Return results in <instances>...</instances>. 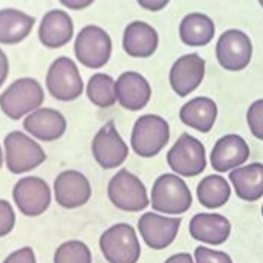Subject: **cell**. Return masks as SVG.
Instances as JSON below:
<instances>
[{
  "mask_svg": "<svg viewBox=\"0 0 263 263\" xmlns=\"http://www.w3.org/2000/svg\"><path fill=\"white\" fill-rule=\"evenodd\" d=\"M192 203V196L186 183L174 174L159 176L151 190L152 208L163 214L185 213Z\"/></svg>",
  "mask_w": 263,
  "mask_h": 263,
  "instance_id": "1",
  "label": "cell"
},
{
  "mask_svg": "<svg viewBox=\"0 0 263 263\" xmlns=\"http://www.w3.org/2000/svg\"><path fill=\"white\" fill-rule=\"evenodd\" d=\"M100 248L109 263H137L141 247L134 227L118 223L103 232Z\"/></svg>",
  "mask_w": 263,
  "mask_h": 263,
  "instance_id": "2",
  "label": "cell"
},
{
  "mask_svg": "<svg viewBox=\"0 0 263 263\" xmlns=\"http://www.w3.org/2000/svg\"><path fill=\"white\" fill-rule=\"evenodd\" d=\"M44 100V91L33 78H20L0 96V107L11 119H18L37 109Z\"/></svg>",
  "mask_w": 263,
  "mask_h": 263,
  "instance_id": "3",
  "label": "cell"
},
{
  "mask_svg": "<svg viewBox=\"0 0 263 263\" xmlns=\"http://www.w3.org/2000/svg\"><path fill=\"white\" fill-rule=\"evenodd\" d=\"M170 140L168 123L160 116L146 114L136 121L130 144L134 151L142 157L156 155Z\"/></svg>",
  "mask_w": 263,
  "mask_h": 263,
  "instance_id": "4",
  "label": "cell"
},
{
  "mask_svg": "<svg viewBox=\"0 0 263 263\" xmlns=\"http://www.w3.org/2000/svg\"><path fill=\"white\" fill-rule=\"evenodd\" d=\"M5 161L13 174H23L40 165L46 155L39 144L22 132L9 133L4 139Z\"/></svg>",
  "mask_w": 263,
  "mask_h": 263,
  "instance_id": "5",
  "label": "cell"
},
{
  "mask_svg": "<svg viewBox=\"0 0 263 263\" xmlns=\"http://www.w3.org/2000/svg\"><path fill=\"white\" fill-rule=\"evenodd\" d=\"M111 202L125 212H140L148 206L149 199L142 181L125 168L119 170L108 184Z\"/></svg>",
  "mask_w": 263,
  "mask_h": 263,
  "instance_id": "6",
  "label": "cell"
},
{
  "mask_svg": "<svg viewBox=\"0 0 263 263\" xmlns=\"http://www.w3.org/2000/svg\"><path fill=\"white\" fill-rule=\"evenodd\" d=\"M166 160L175 173L184 177L199 175L206 165L202 143L187 133L182 134L168 150Z\"/></svg>",
  "mask_w": 263,
  "mask_h": 263,
  "instance_id": "7",
  "label": "cell"
},
{
  "mask_svg": "<svg viewBox=\"0 0 263 263\" xmlns=\"http://www.w3.org/2000/svg\"><path fill=\"white\" fill-rule=\"evenodd\" d=\"M74 50L78 62L87 68L99 69L109 61L112 42L102 28L89 25L78 33Z\"/></svg>",
  "mask_w": 263,
  "mask_h": 263,
  "instance_id": "8",
  "label": "cell"
},
{
  "mask_svg": "<svg viewBox=\"0 0 263 263\" xmlns=\"http://www.w3.org/2000/svg\"><path fill=\"white\" fill-rule=\"evenodd\" d=\"M45 82L49 93L64 102L75 100L83 90V81L77 66L67 57L58 58L50 65Z\"/></svg>",
  "mask_w": 263,
  "mask_h": 263,
  "instance_id": "9",
  "label": "cell"
},
{
  "mask_svg": "<svg viewBox=\"0 0 263 263\" xmlns=\"http://www.w3.org/2000/svg\"><path fill=\"white\" fill-rule=\"evenodd\" d=\"M13 200L22 214L35 217L43 214L51 201V192L47 183L35 176L20 179L12 190Z\"/></svg>",
  "mask_w": 263,
  "mask_h": 263,
  "instance_id": "10",
  "label": "cell"
},
{
  "mask_svg": "<svg viewBox=\"0 0 263 263\" xmlns=\"http://www.w3.org/2000/svg\"><path fill=\"white\" fill-rule=\"evenodd\" d=\"M253 46L246 33L237 29L225 31L218 39L216 55L220 65L229 71L245 69L252 58Z\"/></svg>",
  "mask_w": 263,
  "mask_h": 263,
  "instance_id": "11",
  "label": "cell"
},
{
  "mask_svg": "<svg viewBox=\"0 0 263 263\" xmlns=\"http://www.w3.org/2000/svg\"><path fill=\"white\" fill-rule=\"evenodd\" d=\"M91 151L96 161L103 168L119 166L128 155V148L117 133L114 121H108L92 140Z\"/></svg>",
  "mask_w": 263,
  "mask_h": 263,
  "instance_id": "12",
  "label": "cell"
},
{
  "mask_svg": "<svg viewBox=\"0 0 263 263\" xmlns=\"http://www.w3.org/2000/svg\"><path fill=\"white\" fill-rule=\"evenodd\" d=\"M180 224V218H168L147 212L140 217L138 229L149 248L161 250L174 241Z\"/></svg>",
  "mask_w": 263,
  "mask_h": 263,
  "instance_id": "13",
  "label": "cell"
},
{
  "mask_svg": "<svg viewBox=\"0 0 263 263\" xmlns=\"http://www.w3.org/2000/svg\"><path fill=\"white\" fill-rule=\"evenodd\" d=\"M53 191L57 202L66 209L85 204L91 195V187L86 177L74 170L64 171L55 178Z\"/></svg>",
  "mask_w": 263,
  "mask_h": 263,
  "instance_id": "14",
  "label": "cell"
},
{
  "mask_svg": "<svg viewBox=\"0 0 263 263\" xmlns=\"http://www.w3.org/2000/svg\"><path fill=\"white\" fill-rule=\"evenodd\" d=\"M204 61L197 53H189L179 58L170 72L172 88L180 97H186L197 86L204 76Z\"/></svg>",
  "mask_w": 263,
  "mask_h": 263,
  "instance_id": "15",
  "label": "cell"
},
{
  "mask_svg": "<svg viewBox=\"0 0 263 263\" xmlns=\"http://www.w3.org/2000/svg\"><path fill=\"white\" fill-rule=\"evenodd\" d=\"M250 149L238 135H226L220 138L211 153V163L215 171L225 173L247 161Z\"/></svg>",
  "mask_w": 263,
  "mask_h": 263,
  "instance_id": "16",
  "label": "cell"
},
{
  "mask_svg": "<svg viewBox=\"0 0 263 263\" xmlns=\"http://www.w3.org/2000/svg\"><path fill=\"white\" fill-rule=\"evenodd\" d=\"M115 91L119 104L127 110L138 111L150 100L151 88L148 81L139 73H122L115 82Z\"/></svg>",
  "mask_w": 263,
  "mask_h": 263,
  "instance_id": "17",
  "label": "cell"
},
{
  "mask_svg": "<svg viewBox=\"0 0 263 263\" xmlns=\"http://www.w3.org/2000/svg\"><path fill=\"white\" fill-rule=\"evenodd\" d=\"M25 129L41 141H53L61 138L66 130V119L57 110L42 108L29 114L23 123Z\"/></svg>",
  "mask_w": 263,
  "mask_h": 263,
  "instance_id": "18",
  "label": "cell"
},
{
  "mask_svg": "<svg viewBox=\"0 0 263 263\" xmlns=\"http://www.w3.org/2000/svg\"><path fill=\"white\" fill-rule=\"evenodd\" d=\"M230 229L229 221L219 214H197L189 224V232L194 239L214 246L226 241Z\"/></svg>",
  "mask_w": 263,
  "mask_h": 263,
  "instance_id": "19",
  "label": "cell"
},
{
  "mask_svg": "<svg viewBox=\"0 0 263 263\" xmlns=\"http://www.w3.org/2000/svg\"><path fill=\"white\" fill-rule=\"evenodd\" d=\"M73 23L70 15L60 9L48 11L42 18L38 36L43 45L57 48L67 44L73 36Z\"/></svg>",
  "mask_w": 263,
  "mask_h": 263,
  "instance_id": "20",
  "label": "cell"
},
{
  "mask_svg": "<svg viewBox=\"0 0 263 263\" xmlns=\"http://www.w3.org/2000/svg\"><path fill=\"white\" fill-rule=\"evenodd\" d=\"M122 44L127 54L135 58H147L156 50L158 35L150 25L136 21L125 28Z\"/></svg>",
  "mask_w": 263,
  "mask_h": 263,
  "instance_id": "21",
  "label": "cell"
},
{
  "mask_svg": "<svg viewBox=\"0 0 263 263\" xmlns=\"http://www.w3.org/2000/svg\"><path fill=\"white\" fill-rule=\"evenodd\" d=\"M229 179L241 199L253 201L263 195V164L260 162L233 170Z\"/></svg>",
  "mask_w": 263,
  "mask_h": 263,
  "instance_id": "22",
  "label": "cell"
},
{
  "mask_svg": "<svg viewBox=\"0 0 263 263\" xmlns=\"http://www.w3.org/2000/svg\"><path fill=\"white\" fill-rule=\"evenodd\" d=\"M216 103L205 97H197L183 105L180 110V119L186 125L201 133L212 129L217 117Z\"/></svg>",
  "mask_w": 263,
  "mask_h": 263,
  "instance_id": "23",
  "label": "cell"
},
{
  "mask_svg": "<svg viewBox=\"0 0 263 263\" xmlns=\"http://www.w3.org/2000/svg\"><path fill=\"white\" fill-rule=\"evenodd\" d=\"M35 18L21 10L6 8L0 10V43L16 44L31 32Z\"/></svg>",
  "mask_w": 263,
  "mask_h": 263,
  "instance_id": "24",
  "label": "cell"
},
{
  "mask_svg": "<svg viewBox=\"0 0 263 263\" xmlns=\"http://www.w3.org/2000/svg\"><path fill=\"white\" fill-rule=\"evenodd\" d=\"M214 35V22L203 13H189L180 24V38L186 45L203 46L213 39Z\"/></svg>",
  "mask_w": 263,
  "mask_h": 263,
  "instance_id": "25",
  "label": "cell"
},
{
  "mask_svg": "<svg viewBox=\"0 0 263 263\" xmlns=\"http://www.w3.org/2000/svg\"><path fill=\"white\" fill-rule=\"evenodd\" d=\"M198 201L205 208L215 209L225 204L231 194L228 182L219 175L203 178L196 190Z\"/></svg>",
  "mask_w": 263,
  "mask_h": 263,
  "instance_id": "26",
  "label": "cell"
},
{
  "mask_svg": "<svg viewBox=\"0 0 263 263\" xmlns=\"http://www.w3.org/2000/svg\"><path fill=\"white\" fill-rule=\"evenodd\" d=\"M86 95L99 107L105 108L112 106L117 100L115 81L107 74L97 73L87 82Z\"/></svg>",
  "mask_w": 263,
  "mask_h": 263,
  "instance_id": "27",
  "label": "cell"
},
{
  "mask_svg": "<svg viewBox=\"0 0 263 263\" xmlns=\"http://www.w3.org/2000/svg\"><path fill=\"white\" fill-rule=\"evenodd\" d=\"M53 263H91V253L83 241L69 240L57 249Z\"/></svg>",
  "mask_w": 263,
  "mask_h": 263,
  "instance_id": "28",
  "label": "cell"
},
{
  "mask_svg": "<svg viewBox=\"0 0 263 263\" xmlns=\"http://www.w3.org/2000/svg\"><path fill=\"white\" fill-rule=\"evenodd\" d=\"M247 121L252 134L263 140V99L255 101L247 112Z\"/></svg>",
  "mask_w": 263,
  "mask_h": 263,
  "instance_id": "29",
  "label": "cell"
},
{
  "mask_svg": "<svg viewBox=\"0 0 263 263\" xmlns=\"http://www.w3.org/2000/svg\"><path fill=\"white\" fill-rule=\"evenodd\" d=\"M196 263H232L231 258L224 252L214 251L199 246L194 251Z\"/></svg>",
  "mask_w": 263,
  "mask_h": 263,
  "instance_id": "30",
  "label": "cell"
},
{
  "mask_svg": "<svg viewBox=\"0 0 263 263\" xmlns=\"http://www.w3.org/2000/svg\"><path fill=\"white\" fill-rule=\"evenodd\" d=\"M15 223V215L11 204L4 199H0V237L11 232Z\"/></svg>",
  "mask_w": 263,
  "mask_h": 263,
  "instance_id": "31",
  "label": "cell"
},
{
  "mask_svg": "<svg viewBox=\"0 0 263 263\" xmlns=\"http://www.w3.org/2000/svg\"><path fill=\"white\" fill-rule=\"evenodd\" d=\"M3 263H36V257L32 248L24 247L8 255Z\"/></svg>",
  "mask_w": 263,
  "mask_h": 263,
  "instance_id": "32",
  "label": "cell"
},
{
  "mask_svg": "<svg viewBox=\"0 0 263 263\" xmlns=\"http://www.w3.org/2000/svg\"><path fill=\"white\" fill-rule=\"evenodd\" d=\"M140 6L150 11H158L165 7L170 0H137Z\"/></svg>",
  "mask_w": 263,
  "mask_h": 263,
  "instance_id": "33",
  "label": "cell"
},
{
  "mask_svg": "<svg viewBox=\"0 0 263 263\" xmlns=\"http://www.w3.org/2000/svg\"><path fill=\"white\" fill-rule=\"evenodd\" d=\"M95 0H60V2L70 9H83L89 6Z\"/></svg>",
  "mask_w": 263,
  "mask_h": 263,
  "instance_id": "34",
  "label": "cell"
},
{
  "mask_svg": "<svg viewBox=\"0 0 263 263\" xmlns=\"http://www.w3.org/2000/svg\"><path fill=\"white\" fill-rule=\"evenodd\" d=\"M8 60L3 50L0 48V87L4 83L8 74Z\"/></svg>",
  "mask_w": 263,
  "mask_h": 263,
  "instance_id": "35",
  "label": "cell"
},
{
  "mask_svg": "<svg viewBox=\"0 0 263 263\" xmlns=\"http://www.w3.org/2000/svg\"><path fill=\"white\" fill-rule=\"evenodd\" d=\"M164 263H193L191 255L187 253H180L171 256L165 260Z\"/></svg>",
  "mask_w": 263,
  "mask_h": 263,
  "instance_id": "36",
  "label": "cell"
},
{
  "mask_svg": "<svg viewBox=\"0 0 263 263\" xmlns=\"http://www.w3.org/2000/svg\"><path fill=\"white\" fill-rule=\"evenodd\" d=\"M2 164H3V153H2L1 146H0V167L2 166Z\"/></svg>",
  "mask_w": 263,
  "mask_h": 263,
  "instance_id": "37",
  "label": "cell"
},
{
  "mask_svg": "<svg viewBox=\"0 0 263 263\" xmlns=\"http://www.w3.org/2000/svg\"><path fill=\"white\" fill-rule=\"evenodd\" d=\"M259 3L261 4V6L263 7V0H259Z\"/></svg>",
  "mask_w": 263,
  "mask_h": 263,
  "instance_id": "38",
  "label": "cell"
},
{
  "mask_svg": "<svg viewBox=\"0 0 263 263\" xmlns=\"http://www.w3.org/2000/svg\"><path fill=\"white\" fill-rule=\"evenodd\" d=\"M261 211H262V216H263V206H262V210H261Z\"/></svg>",
  "mask_w": 263,
  "mask_h": 263,
  "instance_id": "39",
  "label": "cell"
}]
</instances>
